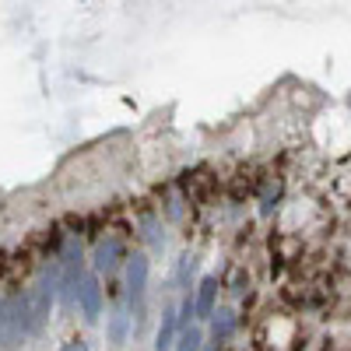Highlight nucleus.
<instances>
[{
    "instance_id": "obj_1",
    "label": "nucleus",
    "mask_w": 351,
    "mask_h": 351,
    "mask_svg": "<svg viewBox=\"0 0 351 351\" xmlns=\"http://www.w3.org/2000/svg\"><path fill=\"white\" fill-rule=\"evenodd\" d=\"M56 278H60V260L53 263V271L25 295V316H28V334H39L49 324L53 299H56Z\"/></svg>"
},
{
    "instance_id": "obj_2",
    "label": "nucleus",
    "mask_w": 351,
    "mask_h": 351,
    "mask_svg": "<svg viewBox=\"0 0 351 351\" xmlns=\"http://www.w3.org/2000/svg\"><path fill=\"white\" fill-rule=\"evenodd\" d=\"M28 334V316H25V295H11L0 302V348H14Z\"/></svg>"
},
{
    "instance_id": "obj_3",
    "label": "nucleus",
    "mask_w": 351,
    "mask_h": 351,
    "mask_svg": "<svg viewBox=\"0 0 351 351\" xmlns=\"http://www.w3.org/2000/svg\"><path fill=\"white\" fill-rule=\"evenodd\" d=\"M81 246H71L67 253H64V260H60V299H64V306H71L74 302V295H77V285H81Z\"/></svg>"
},
{
    "instance_id": "obj_4",
    "label": "nucleus",
    "mask_w": 351,
    "mask_h": 351,
    "mask_svg": "<svg viewBox=\"0 0 351 351\" xmlns=\"http://www.w3.org/2000/svg\"><path fill=\"white\" fill-rule=\"evenodd\" d=\"M77 302H81L84 319H99V313H102V288H99V278H95V274H84V278H81V285H77Z\"/></svg>"
},
{
    "instance_id": "obj_5",
    "label": "nucleus",
    "mask_w": 351,
    "mask_h": 351,
    "mask_svg": "<svg viewBox=\"0 0 351 351\" xmlns=\"http://www.w3.org/2000/svg\"><path fill=\"white\" fill-rule=\"evenodd\" d=\"M127 288H130V299L141 306V299H144V288H148V256H134L130 263H127Z\"/></svg>"
},
{
    "instance_id": "obj_6",
    "label": "nucleus",
    "mask_w": 351,
    "mask_h": 351,
    "mask_svg": "<svg viewBox=\"0 0 351 351\" xmlns=\"http://www.w3.org/2000/svg\"><path fill=\"white\" fill-rule=\"evenodd\" d=\"M215 299H218V278H204L200 288H197V299H193V316L211 319L215 316Z\"/></svg>"
},
{
    "instance_id": "obj_7",
    "label": "nucleus",
    "mask_w": 351,
    "mask_h": 351,
    "mask_svg": "<svg viewBox=\"0 0 351 351\" xmlns=\"http://www.w3.org/2000/svg\"><path fill=\"white\" fill-rule=\"evenodd\" d=\"M120 260H123V243L112 236V239H106V243L99 246V253H95V267H99V271H112Z\"/></svg>"
},
{
    "instance_id": "obj_8",
    "label": "nucleus",
    "mask_w": 351,
    "mask_h": 351,
    "mask_svg": "<svg viewBox=\"0 0 351 351\" xmlns=\"http://www.w3.org/2000/svg\"><path fill=\"white\" fill-rule=\"evenodd\" d=\"M176 330H180V319H176V309H165V316H162V327H158V351H169L172 348V337H176Z\"/></svg>"
},
{
    "instance_id": "obj_9",
    "label": "nucleus",
    "mask_w": 351,
    "mask_h": 351,
    "mask_svg": "<svg viewBox=\"0 0 351 351\" xmlns=\"http://www.w3.org/2000/svg\"><path fill=\"white\" fill-rule=\"evenodd\" d=\"M200 344H204L200 327H186V330L180 334V341H176V351H200Z\"/></svg>"
},
{
    "instance_id": "obj_10",
    "label": "nucleus",
    "mask_w": 351,
    "mask_h": 351,
    "mask_svg": "<svg viewBox=\"0 0 351 351\" xmlns=\"http://www.w3.org/2000/svg\"><path fill=\"white\" fill-rule=\"evenodd\" d=\"M123 341H127V316L116 313L109 319V344H123Z\"/></svg>"
},
{
    "instance_id": "obj_11",
    "label": "nucleus",
    "mask_w": 351,
    "mask_h": 351,
    "mask_svg": "<svg viewBox=\"0 0 351 351\" xmlns=\"http://www.w3.org/2000/svg\"><path fill=\"white\" fill-rule=\"evenodd\" d=\"M232 327H236L232 313H218V319H215V344H225L228 334H232Z\"/></svg>"
},
{
    "instance_id": "obj_12",
    "label": "nucleus",
    "mask_w": 351,
    "mask_h": 351,
    "mask_svg": "<svg viewBox=\"0 0 351 351\" xmlns=\"http://www.w3.org/2000/svg\"><path fill=\"white\" fill-rule=\"evenodd\" d=\"M176 319L183 324V330H186V327H193V324H190V319H193V299H190V295L183 299V306H180V316H176Z\"/></svg>"
},
{
    "instance_id": "obj_13",
    "label": "nucleus",
    "mask_w": 351,
    "mask_h": 351,
    "mask_svg": "<svg viewBox=\"0 0 351 351\" xmlns=\"http://www.w3.org/2000/svg\"><path fill=\"white\" fill-rule=\"evenodd\" d=\"M190 271H193V256H183V263H180V281L183 285L190 281Z\"/></svg>"
},
{
    "instance_id": "obj_14",
    "label": "nucleus",
    "mask_w": 351,
    "mask_h": 351,
    "mask_svg": "<svg viewBox=\"0 0 351 351\" xmlns=\"http://www.w3.org/2000/svg\"><path fill=\"white\" fill-rule=\"evenodd\" d=\"M60 351H92V348H88L84 341H67V344H64Z\"/></svg>"
},
{
    "instance_id": "obj_15",
    "label": "nucleus",
    "mask_w": 351,
    "mask_h": 351,
    "mask_svg": "<svg viewBox=\"0 0 351 351\" xmlns=\"http://www.w3.org/2000/svg\"><path fill=\"white\" fill-rule=\"evenodd\" d=\"M208 351H218V344H211V348H208Z\"/></svg>"
}]
</instances>
